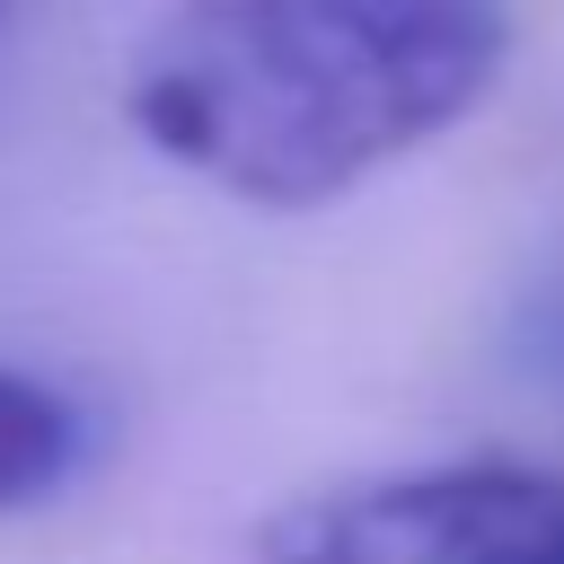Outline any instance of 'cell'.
Segmentation results:
<instances>
[{"mask_svg": "<svg viewBox=\"0 0 564 564\" xmlns=\"http://www.w3.org/2000/svg\"><path fill=\"white\" fill-rule=\"evenodd\" d=\"M0 18H9V0H0Z\"/></svg>", "mask_w": 564, "mask_h": 564, "instance_id": "obj_5", "label": "cell"}, {"mask_svg": "<svg viewBox=\"0 0 564 564\" xmlns=\"http://www.w3.org/2000/svg\"><path fill=\"white\" fill-rule=\"evenodd\" d=\"M564 546V476L467 458L361 476L256 520V564H529Z\"/></svg>", "mask_w": 564, "mask_h": 564, "instance_id": "obj_2", "label": "cell"}, {"mask_svg": "<svg viewBox=\"0 0 564 564\" xmlns=\"http://www.w3.org/2000/svg\"><path fill=\"white\" fill-rule=\"evenodd\" d=\"M529 564H564V546H546V555H529Z\"/></svg>", "mask_w": 564, "mask_h": 564, "instance_id": "obj_4", "label": "cell"}, {"mask_svg": "<svg viewBox=\"0 0 564 564\" xmlns=\"http://www.w3.org/2000/svg\"><path fill=\"white\" fill-rule=\"evenodd\" d=\"M70 467H79V414H70V397L0 361V511L44 502Z\"/></svg>", "mask_w": 564, "mask_h": 564, "instance_id": "obj_3", "label": "cell"}, {"mask_svg": "<svg viewBox=\"0 0 564 564\" xmlns=\"http://www.w3.org/2000/svg\"><path fill=\"white\" fill-rule=\"evenodd\" d=\"M502 62L511 0H176L123 70V115L185 176L317 212L449 132Z\"/></svg>", "mask_w": 564, "mask_h": 564, "instance_id": "obj_1", "label": "cell"}]
</instances>
